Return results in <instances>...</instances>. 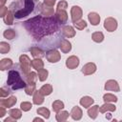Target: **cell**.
Instances as JSON below:
<instances>
[{
  "label": "cell",
  "mask_w": 122,
  "mask_h": 122,
  "mask_svg": "<svg viewBox=\"0 0 122 122\" xmlns=\"http://www.w3.org/2000/svg\"><path fill=\"white\" fill-rule=\"evenodd\" d=\"M20 108L23 112H28L32 108V105L30 102H22L20 104Z\"/></svg>",
  "instance_id": "f35d334b"
},
{
  "label": "cell",
  "mask_w": 122,
  "mask_h": 122,
  "mask_svg": "<svg viewBox=\"0 0 122 122\" xmlns=\"http://www.w3.org/2000/svg\"><path fill=\"white\" fill-rule=\"evenodd\" d=\"M73 25H74V27H75L77 30H84V29L87 27V23H86V21H85V20H81V19L78 20V21H76V22H74Z\"/></svg>",
  "instance_id": "74e56055"
},
{
  "label": "cell",
  "mask_w": 122,
  "mask_h": 122,
  "mask_svg": "<svg viewBox=\"0 0 122 122\" xmlns=\"http://www.w3.org/2000/svg\"><path fill=\"white\" fill-rule=\"evenodd\" d=\"M59 48H60V50H61L62 52L68 53L71 50V44L67 39H63V40H61V42L59 44Z\"/></svg>",
  "instance_id": "9a60e30c"
},
{
  "label": "cell",
  "mask_w": 122,
  "mask_h": 122,
  "mask_svg": "<svg viewBox=\"0 0 122 122\" xmlns=\"http://www.w3.org/2000/svg\"><path fill=\"white\" fill-rule=\"evenodd\" d=\"M70 114L71 113H69V112H67V111H60V112H56L55 118L58 122H63V121H66L69 118Z\"/></svg>",
  "instance_id": "603a6c76"
},
{
  "label": "cell",
  "mask_w": 122,
  "mask_h": 122,
  "mask_svg": "<svg viewBox=\"0 0 122 122\" xmlns=\"http://www.w3.org/2000/svg\"><path fill=\"white\" fill-rule=\"evenodd\" d=\"M55 1L56 0H44V4L49 7H53L55 4Z\"/></svg>",
  "instance_id": "7bdbcfd3"
},
{
  "label": "cell",
  "mask_w": 122,
  "mask_h": 122,
  "mask_svg": "<svg viewBox=\"0 0 122 122\" xmlns=\"http://www.w3.org/2000/svg\"><path fill=\"white\" fill-rule=\"evenodd\" d=\"M12 65H13V63H12V60L10 58H3L0 61V70L1 71L9 70L12 67Z\"/></svg>",
  "instance_id": "e0dca14e"
},
{
  "label": "cell",
  "mask_w": 122,
  "mask_h": 122,
  "mask_svg": "<svg viewBox=\"0 0 122 122\" xmlns=\"http://www.w3.org/2000/svg\"><path fill=\"white\" fill-rule=\"evenodd\" d=\"M64 103L61 101V100H55V101H53V103H52V110H53V112H60V111H62L63 109H64Z\"/></svg>",
  "instance_id": "f1b7e54d"
},
{
  "label": "cell",
  "mask_w": 122,
  "mask_h": 122,
  "mask_svg": "<svg viewBox=\"0 0 122 122\" xmlns=\"http://www.w3.org/2000/svg\"><path fill=\"white\" fill-rule=\"evenodd\" d=\"M104 28L110 32L114 31L117 29V21H116V19H114L113 17L106 18L105 21H104Z\"/></svg>",
  "instance_id": "5b68a950"
},
{
  "label": "cell",
  "mask_w": 122,
  "mask_h": 122,
  "mask_svg": "<svg viewBox=\"0 0 122 122\" xmlns=\"http://www.w3.org/2000/svg\"><path fill=\"white\" fill-rule=\"evenodd\" d=\"M88 19L91 22V24L93 26H97L100 22V16L96 12H90L88 15Z\"/></svg>",
  "instance_id": "ffe728a7"
},
{
  "label": "cell",
  "mask_w": 122,
  "mask_h": 122,
  "mask_svg": "<svg viewBox=\"0 0 122 122\" xmlns=\"http://www.w3.org/2000/svg\"><path fill=\"white\" fill-rule=\"evenodd\" d=\"M46 58L51 63H56V62H58L60 60L61 55H60L58 51H56V50H50V51H48L46 52Z\"/></svg>",
  "instance_id": "8992f818"
},
{
  "label": "cell",
  "mask_w": 122,
  "mask_h": 122,
  "mask_svg": "<svg viewBox=\"0 0 122 122\" xmlns=\"http://www.w3.org/2000/svg\"><path fill=\"white\" fill-rule=\"evenodd\" d=\"M16 102H17V98L15 96H10L7 99H2L0 104H1V106L5 107V108H10V107L14 106L16 104Z\"/></svg>",
  "instance_id": "4fadbf2b"
},
{
  "label": "cell",
  "mask_w": 122,
  "mask_h": 122,
  "mask_svg": "<svg viewBox=\"0 0 122 122\" xmlns=\"http://www.w3.org/2000/svg\"><path fill=\"white\" fill-rule=\"evenodd\" d=\"M82 115H83V112H82V110L78 107V106H74L71 111V116L73 120H80L82 118Z\"/></svg>",
  "instance_id": "5bb4252c"
},
{
  "label": "cell",
  "mask_w": 122,
  "mask_h": 122,
  "mask_svg": "<svg viewBox=\"0 0 122 122\" xmlns=\"http://www.w3.org/2000/svg\"><path fill=\"white\" fill-rule=\"evenodd\" d=\"M39 90L43 95H50L52 92V86L51 84H45Z\"/></svg>",
  "instance_id": "83f0119b"
},
{
  "label": "cell",
  "mask_w": 122,
  "mask_h": 122,
  "mask_svg": "<svg viewBox=\"0 0 122 122\" xmlns=\"http://www.w3.org/2000/svg\"><path fill=\"white\" fill-rule=\"evenodd\" d=\"M33 121H34V122H35V121L42 122V121H43V119H42V118H39V117H36V118H34V119H33Z\"/></svg>",
  "instance_id": "7dc6e473"
},
{
  "label": "cell",
  "mask_w": 122,
  "mask_h": 122,
  "mask_svg": "<svg viewBox=\"0 0 122 122\" xmlns=\"http://www.w3.org/2000/svg\"><path fill=\"white\" fill-rule=\"evenodd\" d=\"M103 100L105 102H116L117 101V97L112 93H106L103 95Z\"/></svg>",
  "instance_id": "8d00e7d4"
},
{
  "label": "cell",
  "mask_w": 122,
  "mask_h": 122,
  "mask_svg": "<svg viewBox=\"0 0 122 122\" xmlns=\"http://www.w3.org/2000/svg\"><path fill=\"white\" fill-rule=\"evenodd\" d=\"M10 44H8L7 42H4V41L0 42V52H1L2 54L8 53V52L10 51Z\"/></svg>",
  "instance_id": "d6a6232c"
},
{
  "label": "cell",
  "mask_w": 122,
  "mask_h": 122,
  "mask_svg": "<svg viewBox=\"0 0 122 122\" xmlns=\"http://www.w3.org/2000/svg\"><path fill=\"white\" fill-rule=\"evenodd\" d=\"M67 8H68V3H67V1L62 0V1H60V2L57 4L56 10H66Z\"/></svg>",
  "instance_id": "ab89813d"
},
{
  "label": "cell",
  "mask_w": 122,
  "mask_h": 122,
  "mask_svg": "<svg viewBox=\"0 0 122 122\" xmlns=\"http://www.w3.org/2000/svg\"><path fill=\"white\" fill-rule=\"evenodd\" d=\"M78 65H79V58L75 55H71L69 58H67V60H66V66L70 70H73V69L77 68Z\"/></svg>",
  "instance_id": "9c48e42d"
},
{
  "label": "cell",
  "mask_w": 122,
  "mask_h": 122,
  "mask_svg": "<svg viewBox=\"0 0 122 122\" xmlns=\"http://www.w3.org/2000/svg\"><path fill=\"white\" fill-rule=\"evenodd\" d=\"M81 71H82V72L85 75H91V74H92V73L95 72V71H96V65L94 63H92V62H89V63H87V64H85L83 66V68H82Z\"/></svg>",
  "instance_id": "30bf717a"
},
{
  "label": "cell",
  "mask_w": 122,
  "mask_h": 122,
  "mask_svg": "<svg viewBox=\"0 0 122 122\" xmlns=\"http://www.w3.org/2000/svg\"><path fill=\"white\" fill-rule=\"evenodd\" d=\"M25 92L28 95H31L35 92V84H30L27 83V86L25 87Z\"/></svg>",
  "instance_id": "d590c367"
},
{
  "label": "cell",
  "mask_w": 122,
  "mask_h": 122,
  "mask_svg": "<svg viewBox=\"0 0 122 122\" xmlns=\"http://www.w3.org/2000/svg\"><path fill=\"white\" fill-rule=\"evenodd\" d=\"M31 67L33 69H35L36 71L43 69L44 67V62L42 61L41 58H34L33 60H31Z\"/></svg>",
  "instance_id": "cb8c5ba5"
},
{
  "label": "cell",
  "mask_w": 122,
  "mask_h": 122,
  "mask_svg": "<svg viewBox=\"0 0 122 122\" xmlns=\"http://www.w3.org/2000/svg\"><path fill=\"white\" fill-rule=\"evenodd\" d=\"M13 19H14V15H13L12 11L9 10L8 12L6 13V15L3 17V20H4L5 24H7V25H12Z\"/></svg>",
  "instance_id": "484cf974"
},
{
  "label": "cell",
  "mask_w": 122,
  "mask_h": 122,
  "mask_svg": "<svg viewBox=\"0 0 122 122\" xmlns=\"http://www.w3.org/2000/svg\"><path fill=\"white\" fill-rule=\"evenodd\" d=\"M9 114H10V116H11V117H13L14 119H20L21 118V116H22V112H21V111L20 110H18V109H11V110H10L9 111Z\"/></svg>",
  "instance_id": "1f68e13d"
},
{
  "label": "cell",
  "mask_w": 122,
  "mask_h": 122,
  "mask_svg": "<svg viewBox=\"0 0 122 122\" xmlns=\"http://www.w3.org/2000/svg\"><path fill=\"white\" fill-rule=\"evenodd\" d=\"M14 1H16V0H14Z\"/></svg>",
  "instance_id": "c3c4849f"
},
{
  "label": "cell",
  "mask_w": 122,
  "mask_h": 122,
  "mask_svg": "<svg viewBox=\"0 0 122 122\" xmlns=\"http://www.w3.org/2000/svg\"><path fill=\"white\" fill-rule=\"evenodd\" d=\"M10 94V92L8 90H6L5 88H1L0 89V96L3 98V97H7L8 95Z\"/></svg>",
  "instance_id": "60d3db41"
},
{
  "label": "cell",
  "mask_w": 122,
  "mask_h": 122,
  "mask_svg": "<svg viewBox=\"0 0 122 122\" xmlns=\"http://www.w3.org/2000/svg\"><path fill=\"white\" fill-rule=\"evenodd\" d=\"M19 62L21 66V70L25 74H28L30 71V66H31V61L30 57L27 54H22L19 57Z\"/></svg>",
  "instance_id": "277c9868"
},
{
  "label": "cell",
  "mask_w": 122,
  "mask_h": 122,
  "mask_svg": "<svg viewBox=\"0 0 122 122\" xmlns=\"http://www.w3.org/2000/svg\"><path fill=\"white\" fill-rule=\"evenodd\" d=\"M40 11L41 14L44 16H53L54 13V10L52 7H49L45 4H40Z\"/></svg>",
  "instance_id": "7c38bea8"
},
{
  "label": "cell",
  "mask_w": 122,
  "mask_h": 122,
  "mask_svg": "<svg viewBox=\"0 0 122 122\" xmlns=\"http://www.w3.org/2000/svg\"><path fill=\"white\" fill-rule=\"evenodd\" d=\"M44 96L45 95H43L41 93L40 90H38V91L35 90V92L33 93V98H32L33 104H35V105H41L44 102Z\"/></svg>",
  "instance_id": "ac0fdd59"
},
{
  "label": "cell",
  "mask_w": 122,
  "mask_h": 122,
  "mask_svg": "<svg viewBox=\"0 0 122 122\" xmlns=\"http://www.w3.org/2000/svg\"><path fill=\"white\" fill-rule=\"evenodd\" d=\"M6 1H7V0H0V8L4 7V4L6 3Z\"/></svg>",
  "instance_id": "bcb514c9"
},
{
  "label": "cell",
  "mask_w": 122,
  "mask_h": 122,
  "mask_svg": "<svg viewBox=\"0 0 122 122\" xmlns=\"http://www.w3.org/2000/svg\"><path fill=\"white\" fill-rule=\"evenodd\" d=\"M35 7L34 0H18L10 4V10L12 11L14 18L21 19L30 15Z\"/></svg>",
  "instance_id": "7a4b0ae2"
},
{
  "label": "cell",
  "mask_w": 122,
  "mask_h": 122,
  "mask_svg": "<svg viewBox=\"0 0 122 122\" xmlns=\"http://www.w3.org/2000/svg\"><path fill=\"white\" fill-rule=\"evenodd\" d=\"M59 22L55 16L36 15L23 23L24 28L35 39L51 35L59 30Z\"/></svg>",
  "instance_id": "6da1fadb"
},
{
  "label": "cell",
  "mask_w": 122,
  "mask_h": 122,
  "mask_svg": "<svg viewBox=\"0 0 122 122\" xmlns=\"http://www.w3.org/2000/svg\"><path fill=\"white\" fill-rule=\"evenodd\" d=\"M3 35H4L5 38H7L9 40H11L16 36V32H15L14 30H6L3 32Z\"/></svg>",
  "instance_id": "836d02e7"
},
{
  "label": "cell",
  "mask_w": 122,
  "mask_h": 122,
  "mask_svg": "<svg viewBox=\"0 0 122 122\" xmlns=\"http://www.w3.org/2000/svg\"><path fill=\"white\" fill-rule=\"evenodd\" d=\"M30 51L34 58H42L44 56V51L38 47H31L30 49Z\"/></svg>",
  "instance_id": "44dd1931"
},
{
  "label": "cell",
  "mask_w": 122,
  "mask_h": 122,
  "mask_svg": "<svg viewBox=\"0 0 122 122\" xmlns=\"http://www.w3.org/2000/svg\"><path fill=\"white\" fill-rule=\"evenodd\" d=\"M93 102H94V100L92 97H90V96H83L80 99V105L83 106L86 109H88L89 107H91L93 104Z\"/></svg>",
  "instance_id": "7402d4cb"
},
{
  "label": "cell",
  "mask_w": 122,
  "mask_h": 122,
  "mask_svg": "<svg viewBox=\"0 0 122 122\" xmlns=\"http://www.w3.org/2000/svg\"><path fill=\"white\" fill-rule=\"evenodd\" d=\"M92 39L96 43H101L104 40V34L101 31H95L92 34Z\"/></svg>",
  "instance_id": "f546056e"
},
{
  "label": "cell",
  "mask_w": 122,
  "mask_h": 122,
  "mask_svg": "<svg viewBox=\"0 0 122 122\" xmlns=\"http://www.w3.org/2000/svg\"><path fill=\"white\" fill-rule=\"evenodd\" d=\"M105 90L106 91H112V92H119L120 88L117 83V81L113 79H110L105 83Z\"/></svg>",
  "instance_id": "8fae6325"
},
{
  "label": "cell",
  "mask_w": 122,
  "mask_h": 122,
  "mask_svg": "<svg viewBox=\"0 0 122 122\" xmlns=\"http://www.w3.org/2000/svg\"><path fill=\"white\" fill-rule=\"evenodd\" d=\"M7 84L12 91L25 89V87L27 86V83L22 79L19 71L16 70H10L9 71Z\"/></svg>",
  "instance_id": "3957f363"
},
{
  "label": "cell",
  "mask_w": 122,
  "mask_h": 122,
  "mask_svg": "<svg viewBox=\"0 0 122 122\" xmlns=\"http://www.w3.org/2000/svg\"><path fill=\"white\" fill-rule=\"evenodd\" d=\"M37 71H38V78H39L40 81H45L48 78L49 72H48V71L46 69H40Z\"/></svg>",
  "instance_id": "e575fe53"
},
{
  "label": "cell",
  "mask_w": 122,
  "mask_h": 122,
  "mask_svg": "<svg viewBox=\"0 0 122 122\" xmlns=\"http://www.w3.org/2000/svg\"><path fill=\"white\" fill-rule=\"evenodd\" d=\"M37 113L39 114V115H42L44 118H46V119H48V118H50V111H49V109H47V108H45V107H40V108H38L37 109Z\"/></svg>",
  "instance_id": "4dcf8cb0"
},
{
  "label": "cell",
  "mask_w": 122,
  "mask_h": 122,
  "mask_svg": "<svg viewBox=\"0 0 122 122\" xmlns=\"http://www.w3.org/2000/svg\"><path fill=\"white\" fill-rule=\"evenodd\" d=\"M62 32H63V35L68 38H71L75 35V30L71 26H65L62 29Z\"/></svg>",
  "instance_id": "d6986e66"
},
{
  "label": "cell",
  "mask_w": 122,
  "mask_h": 122,
  "mask_svg": "<svg viewBox=\"0 0 122 122\" xmlns=\"http://www.w3.org/2000/svg\"><path fill=\"white\" fill-rule=\"evenodd\" d=\"M5 114H6V110H5V107L1 106V107H0V117H3Z\"/></svg>",
  "instance_id": "ee69618b"
},
{
  "label": "cell",
  "mask_w": 122,
  "mask_h": 122,
  "mask_svg": "<svg viewBox=\"0 0 122 122\" xmlns=\"http://www.w3.org/2000/svg\"><path fill=\"white\" fill-rule=\"evenodd\" d=\"M54 16H55V18L57 19V21L59 22L60 25H64L65 23H67L68 13H67L66 10H56Z\"/></svg>",
  "instance_id": "ba28073f"
},
{
  "label": "cell",
  "mask_w": 122,
  "mask_h": 122,
  "mask_svg": "<svg viewBox=\"0 0 122 122\" xmlns=\"http://www.w3.org/2000/svg\"><path fill=\"white\" fill-rule=\"evenodd\" d=\"M82 14H83V11H82V9L80 7H78V6H72L71 7V20L73 23L80 20L82 17Z\"/></svg>",
  "instance_id": "52a82bcc"
},
{
  "label": "cell",
  "mask_w": 122,
  "mask_h": 122,
  "mask_svg": "<svg viewBox=\"0 0 122 122\" xmlns=\"http://www.w3.org/2000/svg\"><path fill=\"white\" fill-rule=\"evenodd\" d=\"M15 120H16V119H14L13 117L10 116V117H9V118H6L4 122H10V121H15Z\"/></svg>",
  "instance_id": "f6af8a7d"
},
{
  "label": "cell",
  "mask_w": 122,
  "mask_h": 122,
  "mask_svg": "<svg viewBox=\"0 0 122 122\" xmlns=\"http://www.w3.org/2000/svg\"><path fill=\"white\" fill-rule=\"evenodd\" d=\"M26 81L30 84H35L37 81V74L33 71H30L28 74H26Z\"/></svg>",
  "instance_id": "4316f807"
},
{
  "label": "cell",
  "mask_w": 122,
  "mask_h": 122,
  "mask_svg": "<svg viewBox=\"0 0 122 122\" xmlns=\"http://www.w3.org/2000/svg\"><path fill=\"white\" fill-rule=\"evenodd\" d=\"M98 111H99V106L94 105V106L91 107V108L88 110V114H89V116H90L92 119H95V118L97 117Z\"/></svg>",
  "instance_id": "d4e9b609"
},
{
  "label": "cell",
  "mask_w": 122,
  "mask_h": 122,
  "mask_svg": "<svg viewBox=\"0 0 122 122\" xmlns=\"http://www.w3.org/2000/svg\"><path fill=\"white\" fill-rule=\"evenodd\" d=\"M7 12H8V8H7V7H2V8H0V16H1V17H4Z\"/></svg>",
  "instance_id": "b9f144b4"
},
{
  "label": "cell",
  "mask_w": 122,
  "mask_h": 122,
  "mask_svg": "<svg viewBox=\"0 0 122 122\" xmlns=\"http://www.w3.org/2000/svg\"><path fill=\"white\" fill-rule=\"evenodd\" d=\"M115 110H116V107L113 104H111V102H105V104H103L99 108V112L101 113H105L107 112H114Z\"/></svg>",
  "instance_id": "2e32d148"
}]
</instances>
